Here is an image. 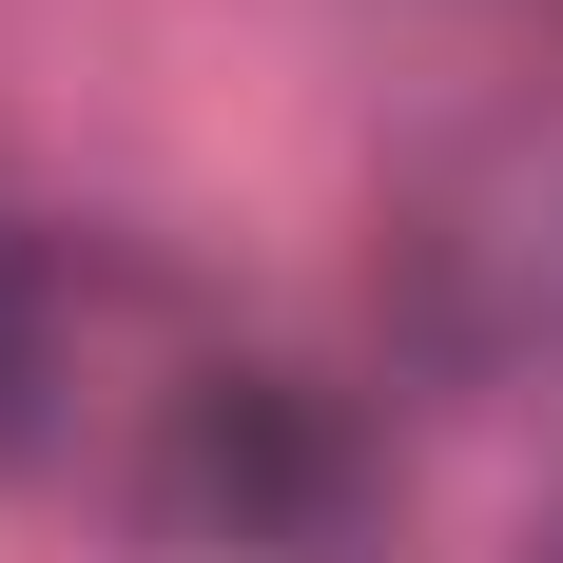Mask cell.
I'll return each instance as SVG.
<instances>
[{
	"instance_id": "6da1fadb",
	"label": "cell",
	"mask_w": 563,
	"mask_h": 563,
	"mask_svg": "<svg viewBox=\"0 0 563 563\" xmlns=\"http://www.w3.org/2000/svg\"><path fill=\"white\" fill-rule=\"evenodd\" d=\"M350 506H369V448L291 369H214V389L175 408V448H156V525L195 563H331Z\"/></svg>"
},
{
	"instance_id": "7a4b0ae2",
	"label": "cell",
	"mask_w": 563,
	"mask_h": 563,
	"mask_svg": "<svg viewBox=\"0 0 563 563\" xmlns=\"http://www.w3.org/2000/svg\"><path fill=\"white\" fill-rule=\"evenodd\" d=\"M40 389H58V291H40V253L0 233V466L40 448Z\"/></svg>"
}]
</instances>
